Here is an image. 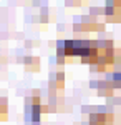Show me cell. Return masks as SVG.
Here are the masks:
<instances>
[{
    "instance_id": "obj_1",
    "label": "cell",
    "mask_w": 121,
    "mask_h": 125,
    "mask_svg": "<svg viewBox=\"0 0 121 125\" xmlns=\"http://www.w3.org/2000/svg\"><path fill=\"white\" fill-rule=\"evenodd\" d=\"M98 45V63L96 70H104L106 67H111L116 58V48L111 40H96Z\"/></svg>"
},
{
    "instance_id": "obj_4",
    "label": "cell",
    "mask_w": 121,
    "mask_h": 125,
    "mask_svg": "<svg viewBox=\"0 0 121 125\" xmlns=\"http://www.w3.org/2000/svg\"><path fill=\"white\" fill-rule=\"evenodd\" d=\"M7 118V98L0 97V120Z\"/></svg>"
},
{
    "instance_id": "obj_5",
    "label": "cell",
    "mask_w": 121,
    "mask_h": 125,
    "mask_svg": "<svg viewBox=\"0 0 121 125\" xmlns=\"http://www.w3.org/2000/svg\"><path fill=\"white\" fill-rule=\"evenodd\" d=\"M114 82L120 83V87H121V73H114Z\"/></svg>"
},
{
    "instance_id": "obj_3",
    "label": "cell",
    "mask_w": 121,
    "mask_h": 125,
    "mask_svg": "<svg viewBox=\"0 0 121 125\" xmlns=\"http://www.w3.org/2000/svg\"><path fill=\"white\" fill-rule=\"evenodd\" d=\"M90 125H113V117L110 114H91Z\"/></svg>"
},
{
    "instance_id": "obj_2",
    "label": "cell",
    "mask_w": 121,
    "mask_h": 125,
    "mask_svg": "<svg viewBox=\"0 0 121 125\" xmlns=\"http://www.w3.org/2000/svg\"><path fill=\"white\" fill-rule=\"evenodd\" d=\"M42 112H43V107L40 104L38 97H28V98H25V120L27 122L38 124Z\"/></svg>"
}]
</instances>
